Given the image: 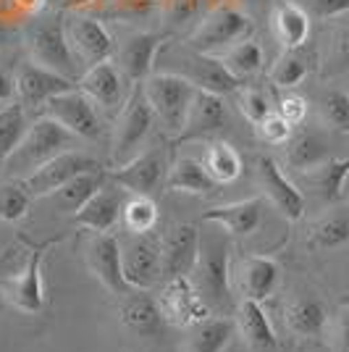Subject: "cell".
Segmentation results:
<instances>
[{"label": "cell", "mask_w": 349, "mask_h": 352, "mask_svg": "<svg viewBox=\"0 0 349 352\" xmlns=\"http://www.w3.org/2000/svg\"><path fill=\"white\" fill-rule=\"evenodd\" d=\"M74 137L66 126H60L56 118L40 116L37 121H32L27 126V132L21 137V142L16 145V150L11 153V158L5 161L3 171L8 174V179L14 182H24L30 174H34L40 166H45L47 161H53L56 155L71 150Z\"/></svg>", "instance_id": "cell-1"}, {"label": "cell", "mask_w": 349, "mask_h": 352, "mask_svg": "<svg viewBox=\"0 0 349 352\" xmlns=\"http://www.w3.org/2000/svg\"><path fill=\"white\" fill-rule=\"evenodd\" d=\"M139 85L145 89L147 103L153 108L155 118L160 121L163 132L176 140L184 129V121H187V113H190V105L194 100L197 87L192 85L190 79L168 72L150 74Z\"/></svg>", "instance_id": "cell-2"}, {"label": "cell", "mask_w": 349, "mask_h": 352, "mask_svg": "<svg viewBox=\"0 0 349 352\" xmlns=\"http://www.w3.org/2000/svg\"><path fill=\"white\" fill-rule=\"evenodd\" d=\"M197 292L210 310L226 308L229 302V239L223 234L200 236V255L190 274Z\"/></svg>", "instance_id": "cell-3"}, {"label": "cell", "mask_w": 349, "mask_h": 352, "mask_svg": "<svg viewBox=\"0 0 349 352\" xmlns=\"http://www.w3.org/2000/svg\"><path fill=\"white\" fill-rule=\"evenodd\" d=\"M247 37H252V19L236 6H216L194 27L187 45L197 53L216 56L218 50L226 53L232 45L242 43Z\"/></svg>", "instance_id": "cell-4"}, {"label": "cell", "mask_w": 349, "mask_h": 352, "mask_svg": "<svg viewBox=\"0 0 349 352\" xmlns=\"http://www.w3.org/2000/svg\"><path fill=\"white\" fill-rule=\"evenodd\" d=\"M30 56L34 63L56 74H63L74 82H79V58L74 56V47L66 37V24L58 16L40 19L30 32Z\"/></svg>", "instance_id": "cell-5"}, {"label": "cell", "mask_w": 349, "mask_h": 352, "mask_svg": "<svg viewBox=\"0 0 349 352\" xmlns=\"http://www.w3.org/2000/svg\"><path fill=\"white\" fill-rule=\"evenodd\" d=\"M163 53H166V60L181 66V69L168 74H179V76L190 79L197 89H207V92H216V95H229V92H236L242 85L236 76H232V72L223 66V60L218 56L197 53L190 45L187 47H181V45L168 47V43L163 45Z\"/></svg>", "instance_id": "cell-6"}, {"label": "cell", "mask_w": 349, "mask_h": 352, "mask_svg": "<svg viewBox=\"0 0 349 352\" xmlns=\"http://www.w3.org/2000/svg\"><path fill=\"white\" fill-rule=\"evenodd\" d=\"M153 121H155V113L147 103L145 89H142V85H134L116 121V129H113V150L111 153H113L116 166H124L134 155L142 153L147 134L153 129Z\"/></svg>", "instance_id": "cell-7"}, {"label": "cell", "mask_w": 349, "mask_h": 352, "mask_svg": "<svg viewBox=\"0 0 349 352\" xmlns=\"http://www.w3.org/2000/svg\"><path fill=\"white\" fill-rule=\"evenodd\" d=\"M168 150L163 145L142 150L139 155H134L129 163L116 166L113 171H108V176L121 184L129 195H145L153 197L160 187H166V176H168Z\"/></svg>", "instance_id": "cell-8"}, {"label": "cell", "mask_w": 349, "mask_h": 352, "mask_svg": "<svg viewBox=\"0 0 349 352\" xmlns=\"http://www.w3.org/2000/svg\"><path fill=\"white\" fill-rule=\"evenodd\" d=\"M85 258L92 276L100 281L108 292L126 294L131 292L129 281L124 276V250L116 234L111 232H92L85 245Z\"/></svg>", "instance_id": "cell-9"}, {"label": "cell", "mask_w": 349, "mask_h": 352, "mask_svg": "<svg viewBox=\"0 0 349 352\" xmlns=\"http://www.w3.org/2000/svg\"><path fill=\"white\" fill-rule=\"evenodd\" d=\"M45 116L56 118L76 140H98L100 137V113L79 87L60 92L43 105Z\"/></svg>", "instance_id": "cell-10"}, {"label": "cell", "mask_w": 349, "mask_h": 352, "mask_svg": "<svg viewBox=\"0 0 349 352\" xmlns=\"http://www.w3.org/2000/svg\"><path fill=\"white\" fill-rule=\"evenodd\" d=\"M56 245V239L43 242L40 248L32 250L30 261L24 265V271L14 279L0 281V292L3 297L21 313H40L45 305V287H43V258L45 252Z\"/></svg>", "instance_id": "cell-11"}, {"label": "cell", "mask_w": 349, "mask_h": 352, "mask_svg": "<svg viewBox=\"0 0 349 352\" xmlns=\"http://www.w3.org/2000/svg\"><path fill=\"white\" fill-rule=\"evenodd\" d=\"M102 168L95 158H89L79 150H66L56 155L53 161H47L45 166H40L34 174H30L21 184L27 187L32 197H50L53 192H58L66 182H71L74 176L85 174V171H95Z\"/></svg>", "instance_id": "cell-12"}, {"label": "cell", "mask_w": 349, "mask_h": 352, "mask_svg": "<svg viewBox=\"0 0 349 352\" xmlns=\"http://www.w3.org/2000/svg\"><path fill=\"white\" fill-rule=\"evenodd\" d=\"M158 302L166 321H171L179 329H192L194 323H200L210 316V305L203 300V294L197 292V287L190 276L166 279V287L160 292Z\"/></svg>", "instance_id": "cell-13"}, {"label": "cell", "mask_w": 349, "mask_h": 352, "mask_svg": "<svg viewBox=\"0 0 349 352\" xmlns=\"http://www.w3.org/2000/svg\"><path fill=\"white\" fill-rule=\"evenodd\" d=\"M124 276L131 289H150L163 279V250L150 234H131L124 245Z\"/></svg>", "instance_id": "cell-14"}, {"label": "cell", "mask_w": 349, "mask_h": 352, "mask_svg": "<svg viewBox=\"0 0 349 352\" xmlns=\"http://www.w3.org/2000/svg\"><path fill=\"white\" fill-rule=\"evenodd\" d=\"M76 87V82L45 69L34 60H27L19 66L16 72V100L24 108H43L50 98H56L60 92H69Z\"/></svg>", "instance_id": "cell-15"}, {"label": "cell", "mask_w": 349, "mask_h": 352, "mask_svg": "<svg viewBox=\"0 0 349 352\" xmlns=\"http://www.w3.org/2000/svg\"><path fill=\"white\" fill-rule=\"evenodd\" d=\"M258 182L262 195L286 221H300L305 216V195L297 190V184L278 168L271 155L258 158Z\"/></svg>", "instance_id": "cell-16"}, {"label": "cell", "mask_w": 349, "mask_h": 352, "mask_svg": "<svg viewBox=\"0 0 349 352\" xmlns=\"http://www.w3.org/2000/svg\"><path fill=\"white\" fill-rule=\"evenodd\" d=\"M126 197H129V192L108 176V182L100 190L74 213V223L82 226V229H89V232H111L121 221Z\"/></svg>", "instance_id": "cell-17"}, {"label": "cell", "mask_w": 349, "mask_h": 352, "mask_svg": "<svg viewBox=\"0 0 349 352\" xmlns=\"http://www.w3.org/2000/svg\"><path fill=\"white\" fill-rule=\"evenodd\" d=\"M126 76L118 69V63L113 60H102L89 66L87 72L79 76L76 87L87 95L92 103L102 108V111H116L126 103Z\"/></svg>", "instance_id": "cell-18"}, {"label": "cell", "mask_w": 349, "mask_h": 352, "mask_svg": "<svg viewBox=\"0 0 349 352\" xmlns=\"http://www.w3.org/2000/svg\"><path fill=\"white\" fill-rule=\"evenodd\" d=\"M66 24V37L74 47V56L85 66H95L102 60H111L113 56V37L102 27V21L92 16H71Z\"/></svg>", "instance_id": "cell-19"}, {"label": "cell", "mask_w": 349, "mask_h": 352, "mask_svg": "<svg viewBox=\"0 0 349 352\" xmlns=\"http://www.w3.org/2000/svg\"><path fill=\"white\" fill-rule=\"evenodd\" d=\"M229 121V111L223 105V95L207 92V89H197L194 100L190 105V113L184 121V129L176 137L174 142H194V140H207L213 134H218Z\"/></svg>", "instance_id": "cell-20"}, {"label": "cell", "mask_w": 349, "mask_h": 352, "mask_svg": "<svg viewBox=\"0 0 349 352\" xmlns=\"http://www.w3.org/2000/svg\"><path fill=\"white\" fill-rule=\"evenodd\" d=\"M163 250V279L190 276L200 255V232L194 223H174L160 242Z\"/></svg>", "instance_id": "cell-21"}, {"label": "cell", "mask_w": 349, "mask_h": 352, "mask_svg": "<svg viewBox=\"0 0 349 352\" xmlns=\"http://www.w3.org/2000/svg\"><path fill=\"white\" fill-rule=\"evenodd\" d=\"M163 45H166V40L160 34H153V32H137V34L124 40L121 50H118V69L124 72V76L131 85L145 82L153 74Z\"/></svg>", "instance_id": "cell-22"}, {"label": "cell", "mask_w": 349, "mask_h": 352, "mask_svg": "<svg viewBox=\"0 0 349 352\" xmlns=\"http://www.w3.org/2000/svg\"><path fill=\"white\" fill-rule=\"evenodd\" d=\"M147 289H131L121 294L118 316L121 323L137 337H160L166 329V316L160 310V302L155 297L145 294Z\"/></svg>", "instance_id": "cell-23"}, {"label": "cell", "mask_w": 349, "mask_h": 352, "mask_svg": "<svg viewBox=\"0 0 349 352\" xmlns=\"http://www.w3.org/2000/svg\"><path fill=\"white\" fill-rule=\"evenodd\" d=\"M203 221L218 223L226 234L234 236H249L260 229L262 223V197H249L229 206H218L205 210Z\"/></svg>", "instance_id": "cell-24"}, {"label": "cell", "mask_w": 349, "mask_h": 352, "mask_svg": "<svg viewBox=\"0 0 349 352\" xmlns=\"http://www.w3.org/2000/svg\"><path fill=\"white\" fill-rule=\"evenodd\" d=\"M278 279H281V268L273 258H265V255L245 258L242 271H239L245 300H255V302H265L271 294L276 292Z\"/></svg>", "instance_id": "cell-25"}, {"label": "cell", "mask_w": 349, "mask_h": 352, "mask_svg": "<svg viewBox=\"0 0 349 352\" xmlns=\"http://www.w3.org/2000/svg\"><path fill=\"white\" fill-rule=\"evenodd\" d=\"M271 24H273L276 40L281 43L284 50L302 47L307 43V37H310V16L294 0H281V3L273 6Z\"/></svg>", "instance_id": "cell-26"}, {"label": "cell", "mask_w": 349, "mask_h": 352, "mask_svg": "<svg viewBox=\"0 0 349 352\" xmlns=\"http://www.w3.org/2000/svg\"><path fill=\"white\" fill-rule=\"evenodd\" d=\"M344 245H349V206H336L310 226L307 248L328 252Z\"/></svg>", "instance_id": "cell-27"}, {"label": "cell", "mask_w": 349, "mask_h": 352, "mask_svg": "<svg viewBox=\"0 0 349 352\" xmlns=\"http://www.w3.org/2000/svg\"><path fill=\"white\" fill-rule=\"evenodd\" d=\"M239 329H242V337L247 342L249 352H278V339L262 310V302L245 300L239 305Z\"/></svg>", "instance_id": "cell-28"}, {"label": "cell", "mask_w": 349, "mask_h": 352, "mask_svg": "<svg viewBox=\"0 0 349 352\" xmlns=\"http://www.w3.org/2000/svg\"><path fill=\"white\" fill-rule=\"evenodd\" d=\"M218 187L213 182V176L207 174L203 161L181 155L171 163L168 176H166V190L168 192H184V195H207Z\"/></svg>", "instance_id": "cell-29"}, {"label": "cell", "mask_w": 349, "mask_h": 352, "mask_svg": "<svg viewBox=\"0 0 349 352\" xmlns=\"http://www.w3.org/2000/svg\"><path fill=\"white\" fill-rule=\"evenodd\" d=\"M284 147H286V163L297 171H313L320 163L331 158L328 140L320 132H313V129L291 134V140Z\"/></svg>", "instance_id": "cell-30"}, {"label": "cell", "mask_w": 349, "mask_h": 352, "mask_svg": "<svg viewBox=\"0 0 349 352\" xmlns=\"http://www.w3.org/2000/svg\"><path fill=\"white\" fill-rule=\"evenodd\" d=\"M234 323L223 316H207L190 329L187 352H223L232 344Z\"/></svg>", "instance_id": "cell-31"}, {"label": "cell", "mask_w": 349, "mask_h": 352, "mask_svg": "<svg viewBox=\"0 0 349 352\" xmlns=\"http://www.w3.org/2000/svg\"><path fill=\"white\" fill-rule=\"evenodd\" d=\"M105 182H108V171H102V168L85 171V174L74 176L71 182H66L58 192H53V195H50V200H53L58 208H63V210L76 213V210L85 206L95 192L100 190Z\"/></svg>", "instance_id": "cell-32"}, {"label": "cell", "mask_w": 349, "mask_h": 352, "mask_svg": "<svg viewBox=\"0 0 349 352\" xmlns=\"http://www.w3.org/2000/svg\"><path fill=\"white\" fill-rule=\"evenodd\" d=\"M334 30L328 34V43L320 58V74L326 79L349 74V14L334 19Z\"/></svg>", "instance_id": "cell-33"}, {"label": "cell", "mask_w": 349, "mask_h": 352, "mask_svg": "<svg viewBox=\"0 0 349 352\" xmlns=\"http://www.w3.org/2000/svg\"><path fill=\"white\" fill-rule=\"evenodd\" d=\"M286 326L297 337H318L326 329V305L318 297H297L286 308Z\"/></svg>", "instance_id": "cell-34"}, {"label": "cell", "mask_w": 349, "mask_h": 352, "mask_svg": "<svg viewBox=\"0 0 349 352\" xmlns=\"http://www.w3.org/2000/svg\"><path fill=\"white\" fill-rule=\"evenodd\" d=\"M203 163L205 168H207V174L213 176V182L218 187L221 184L236 182L242 176V168H245L239 150L234 145H229V142H210L203 155Z\"/></svg>", "instance_id": "cell-35"}, {"label": "cell", "mask_w": 349, "mask_h": 352, "mask_svg": "<svg viewBox=\"0 0 349 352\" xmlns=\"http://www.w3.org/2000/svg\"><path fill=\"white\" fill-rule=\"evenodd\" d=\"M307 182L318 190V195L326 203H336L341 197V190L347 184L349 176V155L347 158H328L326 163H320L318 168L305 171Z\"/></svg>", "instance_id": "cell-36"}, {"label": "cell", "mask_w": 349, "mask_h": 352, "mask_svg": "<svg viewBox=\"0 0 349 352\" xmlns=\"http://www.w3.org/2000/svg\"><path fill=\"white\" fill-rule=\"evenodd\" d=\"M223 66L232 72V76H236L239 82H245L249 76H255V74L262 69V63H265V53H262V45L255 40V37H247V40H242V43L232 45L223 56Z\"/></svg>", "instance_id": "cell-37"}, {"label": "cell", "mask_w": 349, "mask_h": 352, "mask_svg": "<svg viewBox=\"0 0 349 352\" xmlns=\"http://www.w3.org/2000/svg\"><path fill=\"white\" fill-rule=\"evenodd\" d=\"M27 126H30L27 111H24V105L19 103V100L5 103L0 108V168L5 166V161L11 158L16 145L21 142Z\"/></svg>", "instance_id": "cell-38"}, {"label": "cell", "mask_w": 349, "mask_h": 352, "mask_svg": "<svg viewBox=\"0 0 349 352\" xmlns=\"http://www.w3.org/2000/svg\"><path fill=\"white\" fill-rule=\"evenodd\" d=\"M310 74V56H307L305 45L294 47V50H284L278 60L271 69V82L278 89H294L297 85L305 82V76Z\"/></svg>", "instance_id": "cell-39"}, {"label": "cell", "mask_w": 349, "mask_h": 352, "mask_svg": "<svg viewBox=\"0 0 349 352\" xmlns=\"http://www.w3.org/2000/svg\"><path fill=\"white\" fill-rule=\"evenodd\" d=\"M124 226L131 234H150L158 223V206L153 203V197L145 195H129L124 203V213H121Z\"/></svg>", "instance_id": "cell-40"}, {"label": "cell", "mask_w": 349, "mask_h": 352, "mask_svg": "<svg viewBox=\"0 0 349 352\" xmlns=\"http://www.w3.org/2000/svg\"><path fill=\"white\" fill-rule=\"evenodd\" d=\"M32 203V195L21 182H5L0 184V221L5 223H16L27 216Z\"/></svg>", "instance_id": "cell-41"}, {"label": "cell", "mask_w": 349, "mask_h": 352, "mask_svg": "<svg viewBox=\"0 0 349 352\" xmlns=\"http://www.w3.org/2000/svg\"><path fill=\"white\" fill-rule=\"evenodd\" d=\"M320 116L328 126L349 134V95L344 89H326L320 95Z\"/></svg>", "instance_id": "cell-42"}, {"label": "cell", "mask_w": 349, "mask_h": 352, "mask_svg": "<svg viewBox=\"0 0 349 352\" xmlns=\"http://www.w3.org/2000/svg\"><path fill=\"white\" fill-rule=\"evenodd\" d=\"M239 108L247 121H252L255 126L260 124L262 118H268L273 111H271V100L265 98V92H260L258 87H245L239 89Z\"/></svg>", "instance_id": "cell-43"}, {"label": "cell", "mask_w": 349, "mask_h": 352, "mask_svg": "<svg viewBox=\"0 0 349 352\" xmlns=\"http://www.w3.org/2000/svg\"><path fill=\"white\" fill-rule=\"evenodd\" d=\"M310 19H323L331 21L339 16L349 14V0H294Z\"/></svg>", "instance_id": "cell-44"}, {"label": "cell", "mask_w": 349, "mask_h": 352, "mask_svg": "<svg viewBox=\"0 0 349 352\" xmlns=\"http://www.w3.org/2000/svg\"><path fill=\"white\" fill-rule=\"evenodd\" d=\"M291 126L286 118L281 116V113H271L268 118H262L260 124H258V132H260V137L268 142V145H286L291 140Z\"/></svg>", "instance_id": "cell-45"}, {"label": "cell", "mask_w": 349, "mask_h": 352, "mask_svg": "<svg viewBox=\"0 0 349 352\" xmlns=\"http://www.w3.org/2000/svg\"><path fill=\"white\" fill-rule=\"evenodd\" d=\"M307 111H310V108H307V100L300 98V95H294V92L284 95V98L278 100V113L286 118L291 126H300L307 118Z\"/></svg>", "instance_id": "cell-46"}, {"label": "cell", "mask_w": 349, "mask_h": 352, "mask_svg": "<svg viewBox=\"0 0 349 352\" xmlns=\"http://www.w3.org/2000/svg\"><path fill=\"white\" fill-rule=\"evenodd\" d=\"M197 8H200V0H166V14L174 24L192 19L197 14Z\"/></svg>", "instance_id": "cell-47"}, {"label": "cell", "mask_w": 349, "mask_h": 352, "mask_svg": "<svg viewBox=\"0 0 349 352\" xmlns=\"http://www.w3.org/2000/svg\"><path fill=\"white\" fill-rule=\"evenodd\" d=\"M16 100V74H11L0 63V103H14Z\"/></svg>", "instance_id": "cell-48"}, {"label": "cell", "mask_w": 349, "mask_h": 352, "mask_svg": "<svg viewBox=\"0 0 349 352\" xmlns=\"http://www.w3.org/2000/svg\"><path fill=\"white\" fill-rule=\"evenodd\" d=\"M336 347H339V352H349V308L339 313V321H336Z\"/></svg>", "instance_id": "cell-49"}, {"label": "cell", "mask_w": 349, "mask_h": 352, "mask_svg": "<svg viewBox=\"0 0 349 352\" xmlns=\"http://www.w3.org/2000/svg\"><path fill=\"white\" fill-rule=\"evenodd\" d=\"M14 37H16V32L11 30L8 24H3V21H0V50H3L5 45H11V40H14Z\"/></svg>", "instance_id": "cell-50"}, {"label": "cell", "mask_w": 349, "mask_h": 352, "mask_svg": "<svg viewBox=\"0 0 349 352\" xmlns=\"http://www.w3.org/2000/svg\"><path fill=\"white\" fill-rule=\"evenodd\" d=\"M89 3H95V0H60V6H63L66 11H79V8H85Z\"/></svg>", "instance_id": "cell-51"}]
</instances>
